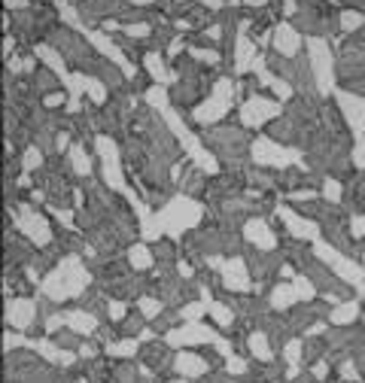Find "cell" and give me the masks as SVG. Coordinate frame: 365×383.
I'll return each instance as SVG.
<instances>
[{"label":"cell","instance_id":"cell-1","mask_svg":"<svg viewBox=\"0 0 365 383\" xmlns=\"http://www.w3.org/2000/svg\"><path fill=\"white\" fill-rule=\"evenodd\" d=\"M140 362L143 368H150L152 374H161V371H171L173 368V347L168 341H150L140 347Z\"/></svg>","mask_w":365,"mask_h":383},{"label":"cell","instance_id":"cell-2","mask_svg":"<svg viewBox=\"0 0 365 383\" xmlns=\"http://www.w3.org/2000/svg\"><path fill=\"white\" fill-rule=\"evenodd\" d=\"M250 277H253V271L244 255H228L223 264V286L232 292H246L250 289Z\"/></svg>","mask_w":365,"mask_h":383},{"label":"cell","instance_id":"cell-3","mask_svg":"<svg viewBox=\"0 0 365 383\" xmlns=\"http://www.w3.org/2000/svg\"><path fill=\"white\" fill-rule=\"evenodd\" d=\"M36 319V304L31 298H9L6 301V325H13L15 332H27Z\"/></svg>","mask_w":365,"mask_h":383},{"label":"cell","instance_id":"cell-4","mask_svg":"<svg viewBox=\"0 0 365 383\" xmlns=\"http://www.w3.org/2000/svg\"><path fill=\"white\" fill-rule=\"evenodd\" d=\"M173 371L182 374L186 380H201L204 374H210L213 368H210L207 359L198 350H180L177 356H173Z\"/></svg>","mask_w":365,"mask_h":383},{"label":"cell","instance_id":"cell-5","mask_svg":"<svg viewBox=\"0 0 365 383\" xmlns=\"http://www.w3.org/2000/svg\"><path fill=\"white\" fill-rule=\"evenodd\" d=\"M244 237H246V243L259 246V250H274V246H277V237H274L271 225L265 222V219H259V216H250V219H246Z\"/></svg>","mask_w":365,"mask_h":383},{"label":"cell","instance_id":"cell-6","mask_svg":"<svg viewBox=\"0 0 365 383\" xmlns=\"http://www.w3.org/2000/svg\"><path fill=\"white\" fill-rule=\"evenodd\" d=\"M298 301H301L298 289H296V283H289V280H277L268 292V304H271V310H277V314H286Z\"/></svg>","mask_w":365,"mask_h":383},{"label":"cell","instance_id":"cell-7","mask_svg":"<svg viewBox=\"0 0 365 383\" xmlns=\"http://www.w3.org/2000/svg\"><path fill=\"white\" fill-rule=\"evenodd\" d=\"M18 228H22L27 241L36 243V246H46V243L52 241L49 222H46V219H43L40 213H31V210H27V207H25V219H22V222H18Z\"/></svg>","mask_w":365,"mask_h":383},{"label":"cell","instance_id":"cell-8","mask_svg":"<svg viewBox=\"0 0 365 383\" xmlns=\"http://www.w3.org/2000/svg\"><path fill=\"white\" fill-rule=\"evenodd\" d=\"M246 350H250V359H259V362H271L277 359V350H274L268 332H262V328H253L250 337H246Z\"/></svg>","mask_w":365,"mask_h":383},{"label":"cell","instance_id":"cell-9","mask_svg":"<svg viewBox=\"0 0 365 383\" xmlns=\"http://www.w3.org/2000/svg\"><path fill=\"white\" fill-rule=\"evenodd\" d=\"M274 116H277V104H271V100H265V98H250L244 107V122L246 125H262Z\"/></svg>","mask_w":365,"mask_h":383},{"label":"cell","instance_id":"cell-10","mask_svg":"<svg viewBox=\"0 0 365 383\" xmlns=\"http://www.w3.org/2000/svg\"><path fill=\"white\" fill-rule=\"evenodd\" d=\"M359 323V298H347L328 314V325H356Z\"/></svg>","mask_w":365,"mask_h":383},{"label":"cell","instance_id":"cell-11","mask_svg":"<svg viewBox=\"0 0 365 383\" xmlns=\"http://www.w3.org/2000/svg\"><path fill=\"white\" fill-rule=\"evenodd\" d=\"M67 325H70L77 335H82V337H95L100 319L91 314V310H82V307H79V310H73V314H67Z\"/></svg>","mask_w":365,"mask_h":383},{"label":"cell","instance_id":"cell-12","mask_svg":"<svg viewBox=\"0 0 365 383\" xmlns=\"http://www.w3.org/2000/svg\"><path fill=\"white\" fill-rule=\"evenodd\" d=\"M104 356H109V359H134V356H140V337L109 341V344H104Z\"/></svg>","mask_w":365,"mask_h":383},{"label":"cell","instance_id":"cell-13","mask_svg":"<svg viewBox=\"0 0 365 383\" xmlns=\"http://www.w3.org/2000/svg\"><path fill=\"white\" fill-rule=\"evenodd\" d=\"M280 216H283V222H286V228H289V234H292V237H301V241H314V237H317L314 222H310V219L296 216L292 210H283Z\"/></svg>","mask_w":365,"mask_h":383},{"label":"cell","instance_id":"cell-14","mask_svg":"<svg viewBox=\"0 0 365 383\" xmlns=\"http://www.w3.org/2000/svg\"><path fill=\"white\" fill-rule=\"evenodd\" d=\"M326 353H328V341H326V337L305 335V359H301L305 368H310V365L319 362V359H326Z\"/></svg>","mask_w":365,"mask_h":383},{"label":"cell","instance_id":"cell-15","mask_svg":"<svg viewBox=\"0 0 365 383\" xmlns=\"http://www.w3.org/2000/svg\"><path fill=\"white\" fill-rule=\"evenodd\" d=\"M328 264H332V268H335V274H338V277H341V280H347V283H353V286H356V283H359V280L365 277V271L359 268V264H353V262L347 259L344 253H341V255L335 253V259L328 262Z\"/></svg>","mask_w":365,"mask_h":383},{"label":"cell","instance_id":"cell-16","mask_svg":"<svg viewBox=\"0 0 365 383\" xmlns=\"http://www.w3.org/2000/svg\"><path fill=\"white\" fill-rule=\"evenodd\" d=\"M146 323H150V319H146L140 310H128L122 323H116V332L122 335V337H140V332L146 328Z\"/></svg>","mask_w":365,"mask_h":383},{"label":"cell","instance_id":"cell-17","mask_svg":"<svg viewBox=\"0 0 365 383\" xmlns=\"http://www.w3.org/2000/svg\"><path fill=\"white\" fill-rule=\"evenodd\" d=\"M128 262H131V268H134V271H146V268H152V264H155V253H152V246H146V243H134L131 250H128Z\"/></svg>","mask_w":365,"mask_h":383},{"label":"cell","instance_id":"cell-18","mask_svg":"<svg viewBox=\"0 0 365 383\" xmlns=\"http://www.w3.org/2000/svg\"><path fill=\"white\" fill-rule=\"evenodd\" d=\"M140 380V371H137V365L131 359H119L113 365V374H109L107 383H137Z\"/></svg>","mask_w":365,"mask_h":383},{"label":"cell","instance_id":"cell-19","mask_svg":"<svg viewBox=\"0 0 365 383\" xmlns=\"http://www.w3.org/2000/svg\"><path fill=\"white\" fill-rule=\"evenodd\" d=\"M152 253H155V262H159V264H177L180 262L177 243L168 241V237H159V241L152 243Z\"/></svg>","mask_w":365,"mask_h":383},{"label":"cell","instance_id":"cell-20","mask_svg":"<svg viewBox=\"0 0 365 383\" xmlns=\"http://www.w3.org/2000/svg\"><path fill=\"white\" fill-rule=\"evenodd\" d=\"M52 341H55V347H61V350H70V353H79V344H82V335H77L70 325H64L61 332H55V335H49Z\"/></svg>","mask_w":365,"mask_h":383},{"label":"cell","instance_id":"cell-21","mask_svg":"<svg viewBox=\"0 0 365 383\" xmlns=\"http://www.w3.org/2000/svg\"><path fill=\"white\" fill-rule=\"evenodd\" d=\"M180 316H182V314H180L177 307H164L161 314L155 316L150 325H152V328H155V332H159V335H168L171 328H177V319H180Z\"/></svg>","mask_w":365,"mask_h":383},{"label":"cell","instance_id":"cell-22","mask_svg":"<svg viewBox=\"0 0 365 383\" xmlns=\"http://www.w3.org/2000/svg\"><path fill=\"white\" fill-rule=\"evenodd\" d=\"M164 307H168V304H164V301H161L159 295H152V292H150V295H140V298H137V310H140V314H143L146 319H150V323L161 314Z\"/></svg>","mask_w":365,"mask_h":383},{"label":"cell","instance_id":"cell-23","mask_svg":"<svg viewBox=\"0 0 365 383\" xmlns=\"http://www.w3.org/2000/svg\"><path fill=\"white\" fill-rule=\"evenodd\" d=\"M280 356L289 365H301V359H305V341H301V337H289V344L280 350Z\"/></svg>","mask_w":365,"mask_h":383},{"label":"cell","instance_id":"cell-24","mask_svg":"<svg viewBox=\"0 0 365 383\" xmlns=\"http://www.w3.org/2000/svg\"><path fill=\"white\" fill-rule=\"evenodd\" d=\"M292 283H296V289H298V298H301V301H314V298H317V292H319V289L314 286V280H310L305 271H298V274H296V280H292Z\"/></svg>","mask_w":365,"mask_h":383},{"label":"cell","instance_id":"cell-25","mask_svg":"<svg viewBox=\"0 0 365 383\" xmlns=\"http://www.w3.org/2000/svg\"><path fill=\"white\" fill-rule=\"evenodd\" d=\"M277 49L283 52V55H296V49H298V36L289 31V27H280L277 31Z\"/></svg>","mask_w":365,"mask_h":383},{"label":"cell","instance_id":"cell-26","mask_svg":"<svg viewBox=\"0 0 365 383\" xmlns=\"http://www.w3.org/2000/svg\"><path fill=\"white\" fill-rule=\"evenodd\" d=\"M104 353V347H100L98 341H91V337H82V344H79V359H98V356Z\"/></svg>","mask_w":365,"mask_h":383},{"label":"cell","instance_id":"cell-27","mask_svg":"<svg viewBox=\"0 0 365 383\" xmlns=\"http://www.w3.org/2000/svg\"><path fill=\"white\" fill-rule=\"evenodd\" d=\"M70 159H73V168H77V173H88L91 170V164H88V155L82 146H73L70 149Z\"/></svg>","mask_w":365,"mask_h":383},{"label":"cell","instance_id":"cell-28","mask_svg":"<svg viewBox=\"0 0 365 383\" xmlns=\"http://www.w3.org/2000/svg\"><path fill=\"white\" fill-rule=\"evenodd\" d=\"M107 310H109V319H113V323H122L125 314H128V301H122V298H109Z\"/></svg>","mask_w":365,"mask_h":383},{"label":"cell","instance_id":"cell-29","mask_svg":"<svg viewBox=\"0 0 365 383\" xmlns=\"http://www.w3.org/2000/svg\"><path fill=\"white\" fill-rule=\"evenodd\" d=\"M347 231H350L353 241H362V237H365V216L353 213V216H350V222H347Z\"/></svg>","mask_w":365,"mask_h":383},{"label":"cell","instance_id":"cell-30","mask_svg":"<svg viewBox=\"0 0 365 383\" xmlns=\"http://www.w3.org/2000/svg\"><path fill=\"white\" fill-rule=\"evenodd\" d=\"M323 195L332 201V204H338V201L344 198V195H341V186H338L335 180H326V182H323Z\"/></svg>","mask_w":365,"mask_h":383},{"label":"cell","instance_id":"cell-31","mask_svg":"<svg viewBox=\"0 0 365 383\" xmlns=\"http://www.w3.org/2000/svg\"><path fill=\"white\" fill-rule=\"evenodd\" d=\"M40 164H43V152L36 149V146H34V149H27V155H25V170H34V168H40Z\"/></svg>","mask_w":365,"mask_h":383},{"label":"cell","instance_id":"cell-32","mask_svg":"<svg viewBox=\"0 0 365 383\" xmlns=\"http://www.w3.org/2000/svg\"><path fill=\"white\" fill-rule=\"evenodd\" d=\"M341 25H344V31H356V27H362V15L359 13H344Z\"/></svg>","mask_w":365,"mask_h":383},{"label":"cell","instance_id":"cell-33","mask_svg":"<svg viewBox=\"0 0 365 383\" xmlns=\"http://www.w3.org/2000/svg\"><path fill=\"white\" fill-rule=\"evenodd\" d=\"M86 88H88V95L95 98L98 104H100V100H104V86H100L98 79H88V82H86Z\"/></svg>","mask_w":365,"mask_h":383},{"label":"cell","instance_id":"cell-34","mask_svg":"<svg viewBox=\"0 0 365 383\" xmlns=\"http://www.w3.org/2000/svg\"><path fill=\"white\" fill-rule=\"evenodd\" d=\"M43 104H46V107H58V104H64V91H52V95H46Z\"/></svg>","mask_w":365,"mask_h":383},{"label":"cell","instance_id":"cell-35","mask_svg":"<svg viewBox=\"0 0 365 383\" xmlns=\"http://www.w3.org/2000/svg\"><path fill=\"white\" fill-rule=\"evenodd\" d=\"M164 383H192V380H186V377H173V380H164Z\"/></svg>","mask_w":365,"mask_h":383},{"label":"cell","instance_id":"cell-36","mask_svg":"<svg viewBox=\"0 0 365 383\" xmlns=\"http://www.w3.org/2000/svg\"><path fill=\"white\" fill-rule=\"evenodd\" d=\"M362 262H365V253H362Z\"/></svg>","mask_w":365,"mask_h":383}]
</instances>
